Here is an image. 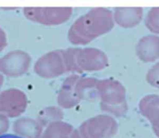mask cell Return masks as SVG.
Listing matches in <instances>:
<instances>
[{"instance_id": "6da1fadb", "label": "cell", "mask_w": 159, "mask_h": 138, "mask_svg": "<svg viewBox=\"0 0 159 138\" xmlns=\"http://www.w3.org/2000/svg\"><path fill=\"white\" fill-rule=\"evenodd\" d=\"M114 25L111 11L93 8L73 22L68 32V39L74 45H85L109 32Z\"/></svg>"}, {"instance_id": "7a4b0ae2", "label": "cell", "mask_w": 159, "mask_h": 138, "mask_svg": "<svg viewBox=\"0 0 159 138\" xmlns=\"http://www.w3.org/2000/svg\"><path fill=\"white\" fill-rule=\"evenodd\" d=\"M67 71H91L105 68L108 65L106 55L96 48H68L62 50Z\"/></svg>"}, {"instance_id": "3957f363", "label": "cell", "mask_w": 159, "mask_h": 138, "mask_svg": "<svg viewBox=\"0 0 159 138\" xmlns=\"http://www.w3.org/2000/svg\"><path fill=\"white\" fill-rule=\"evenodd\" d=\"M96 90L101 99L102 111L117 117L125 116L128 110L125 89L119 81L113 78L98 80Z\"/></svg>"}, {"instance_id": "277c9868", "label": "cell", "mask_w": 159, "mask_h": 138, "mask_svg": "<svg viewBox=\"0 0 159 138\" xmlns=\"http://www.w3.org/2000/svg\"><path fill=\"white\" fill-rule=\"evenodd\" d=\"M98 80L71 75L64 81L57 97L58 104L63 108H71L87 98L89 91L96 89Z\"/></svg>"}, {"instance_id": "5b68a950", "label": "cell", "mask_w": 159, "mask_h": 138, "mask_svg": "<svg viewBox=\"0 0 159 138\" xmlns=\"http://www.w3.org/2000/svg\"><path fill=\"white\" fill-rule=\"evenodd\" d=\"M117 130V122L112 117L100 114L83 122L74 130L72 138H112Z\"/></svg>"}, {"instance_id": "8992f818", "label": "cell", "mask_w": 159, "mask_h": 138, "mask_svg": "<svg viewBox=\"0 0 159 138\" xmlns=\"http://www.w3.org/2000/svg\"><path fill=\"white\" fill-rule=\"evenodd\" d=\"M71 7H25L27 19L44 25H58L65 22L72 14Z\"/></svg>"}, {"instance_id": "52a82bcc", "label": "cell", "mask_w": 159, "mask_h": 138, "mask_svg": "<svg viewBox=\"0 0 159 138\" xmlns=\"http://www.w3.org/2000/svg\"><path fill=\"white\" fill-rule=\"evenodd\" d=\"M34 71L45 78H55L66 72L62 50L52 51L41 57L34 65Z\"/></svg>"}, {"instance_id": "ba28073f", "label": "cell", "mask_w": 159, "mask_h": 138, "mask_svg": "<svg viewBox=\"0 0 159 138\" xmlns=\"http://www.w3.org/2000/svg\"><path fill=\"white\" fill-rule=\"evenodd\" d=\"M27 105V99L24 92L10 88L0 93V114L15 117L23 113Z\"/></svg>"}, {"instance_id": "9c48e42d", "label": "cell", "mask_w": 159, "mask_h": 138, "mask_svg": "<svg viewBox=\"0 0 159 138\" xmlns=\"http://www.w3.org/2000/svg\"><path fill=\"white\" fill-rule=\"evenodd\" d=\"M30 57L22 50H14L0 58V71L11 77H17L25 73L29 68Z\"/></svg>"}, {"instance_id": "30bf717a", "label": "cell", "mask_w": 159, "mask_h": 138, "mask_svg": "<svg viewBox=\"0 0 159 138\" xmlns=\"http://www.w3.org/2000/svg\"><path fill=\"white\" fill-rule=\"evenodd\" d=\"M139 109L142 115L149 121L155 134L159 137V96H145L139 102Z\"/></svg>"}, {"instance_id": "8fae6325", "label": "cell", "mask_w": 159, "mask_h": 138, "mask_svg": "<svg viewBox=\"0 0 159 138\" xmlns=\"http://www.w3.org/2000/svg\"><path fill=\"white\" fill-rule=\"evenodd\" d=\"M136 53L144 62H152L159 58V37L148 35L141 38L136 46Z\"/></svg>"}, {"instance_id": "7c38bea8", "label": "cell", "mask_w": 159, "mask_h": 138, "mask_svg": "<svg viewBox=\"0 0 159 138\" xmlns=\"http://www.w3.org/2000/svg\"><path fill=\"white\" fill-rule=\"evenodd\" d=\"M142 7H116L114 10L115 22L124 28H131L137 25L142 20Z\"/></svg>"}, {"instance_id": "4fadbf2b", "label": "cell", "mask_w": 159, "mask_h": 138, "mask_svg": "<svg viewBox=\"0 0 159 138\" xmlns=\"http://www.w3.org/2000/svg\"><path fill=\"white\" fill-rule=\"evenodd\" d=\"M43 129L37 120L27 117L18 119L13 125L14 132L23 138H41Z\"/></svg>"}, {"instance_id": "5bb4252c", "label": "cell", "mask_w": 159, "mask_h": 138, "mask_svg": "<svg viewBox=\"0 0 159 138\" xmlns=\"http://www.w3.org/2000/svg\"><path fill=\"white\" fill-rule=\"evenodd\" d=\"M74 130L73 127L70 124L57 121L47 126L41 138H72Z\"/></svg>"}, {"instance_id": "9a60e30c", "label": "cell", "mask_w": 159, "mask_h": 138, "mask_svg": "<svg viewBox=\"0 0 159 138\" xmlns=\"http://www.w3.org/2000/svg\"><path fill=\"white\" fill-rule=\"evenodd\" d=\"M63 116V112L60 108L54 106L48 107L39 113L37 121L44 127L52 122L60 121Z\"/></svg>"}, {"instance_id": "2e32d148", "label": "cell", "mask_w": 159, "mask_h": 138, "mask_svg": "<svg viewBox=\"0 0 159 138\" xmlns=\"http://www.w3.org/2000/svg\"><path fill=\"white\" fill-rule=\"evenodd\" d=\"M145 24L152 32L159 34V7H152L148 11Z\"/></svg>"}, {"instance_id": "e0dca14e", "label": "cell", "mask_w": 159, "mask_h": 138, "mask_svg": "<svg viewBox=\"0 0 159 138\" xmlns=\"http://www.w3.org/2000/svg\"><path fill=\"white\" fill-rule=\"evenodd\" d=\"M146 80L150 85L159 88V62L152 66L148 71Z\"/></svg>"}, {"instance_id": "ac0fdd59", "label": "cell", "mask_w": 159, "mask_h": 138, "mask_svg": "<svg viewBox=\"0 0 159 138\" xmlns=\"http://www.w3.org/2000/svg\"><path fill=\"white\" fill-rule=\"evenodd\" d=\"M9 122L6 116L0 114V136L5 133L9 129Z\"/></svg>"}, {"instance_id": "d6986e66", "label": "cell", "mask_w": 159, "mask_h": 138, "mask_svg": "<svg viewBox=\"0 0 159 138\" xmlns=\"http://www.w3.org/2000/svg\"><path fill=\"white\" fill-rule=\"evenodd\" d=\"M7 45V38L4 31L0 27V52Z\"/></svg>"}, {"instance_id": "ffe728a7", "label": "cell", "mask_w": 159, "mask_h": 138, "mask_svg": "<svg viewBox=\"0 0 159 138\" xmlns=\"http://www.w3.org/2000/svg\"><path fill=\"white\" fill-rule=\"evenodd\" d=\"M0 138H23L20 136H17L12 134H6L3 136H0Z\"/></svg>"}, {"instance_id": "44dd1931", "label": "cell", "mask_w": 159, "mask_h": 138, "mask_svg": "<svg viewBox=\"0 0 159 138\" xmlns=\"http://www.w3.org/2000/svg\"><path fill=\"white\" fill-rule=\"evenodd\" d=\"M3 81H4V78H3L2 75L0 73V89L3 85Z\"/></svg>"}]
</instances>
